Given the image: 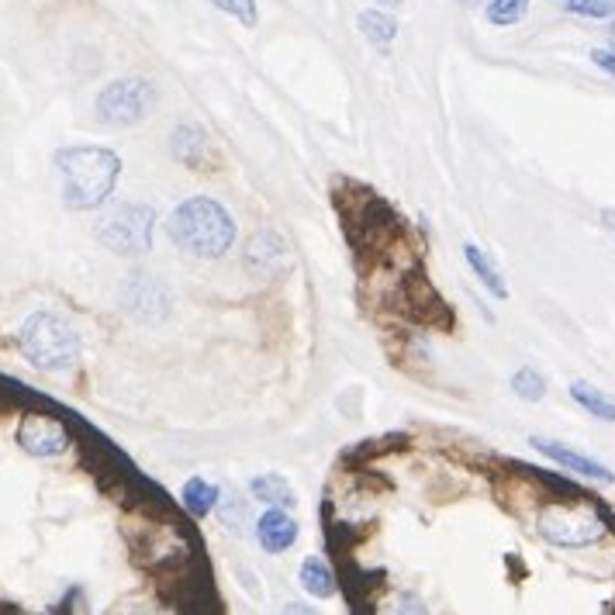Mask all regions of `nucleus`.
I'll return each mask as SVG.
<instances>
[{
    "label": "nucleus",
    "instance_id": "nucleus-1",
    "mask_svg": "<svg viewBox=\"0 0 615 615\" xmlns=\"http://www.w3.org/2000/svg\"><path fill=\"white\" fill-rule=\"evenodd\" d=\"M56 167L63 173V201L73 211H94L101 208L121 177L118 152L104 145H67L56 152Z\"/></svg>",
    "mask_w": 615,
    "mask_h": 615
},
{
    "label": "nucleus",
    "instance_id": "nucleus-2",
    "mask_svg": "<svg viewBox=\"0 0 615 615\" xmlns=\"http://www.w3.org/2000/svg\"><path fill=\"white\" fill-rule=\"evenodd\" d=\"M167 232L188 256L219 260L235 242V219L214 198L201 194V198H188L170 214Z\"/></svg>",
    "mask_w": 615,
    "mask_h": 615
},
{
    "label": "nucleus",
    "instance_id": "nucleus-3",
    "mask_svg": "<svg viewBox=\"0 0 615 615\" xmlns=\"http://www.w3.org/2000/svg\"><path fill=\"white\" fill-rule=\"evenodd\" d=\"M18 346L21 353L32 360L39 371H70V366L80 360V335L77 329L59 319L52 312H36L28 315L18 329Z\"/></svg>",
    "mask_w": 615,
    "mask_h": 615
},
{
    "label": "nucleus",
    "instance_id": "nucleus-4",
    "mask_svg": "<svg viewBox=\"0 0 615 615\" xmlns=\"http://www.w3.org/2000/svg\"><path fill=\"white\" fill-rule=\"evenodd\" d=\"M608 522L602 508L588 498H564L561 505H546L540 512V536L553 546H595L608 536Z\"/></svg>",
    "mask_w": 615,
    "mask_h": 615
},
{
    "label": "nucleus",
    "instance_id": "nucleus-5",
    "mask_svg": "<svg viewBox=\"0 0 615 615\" xmlns=\"http://www.w3.org/2000/svg\"><path fill=\"white\" fill-rule=\"evenodd\" d=\"M152 229H157V211L149 204H118L101 219L98 239L118 256H142L152 250Z\"/></svg>",
    "mask_w": 615,
    "mask_h": 615
},
{
    "label": "nucleus",
    "instance_id": "nucleus-6",
    "mask_svg": "<svg viewBox=\"0 0 615 615\" xmlns=\"http://www.w3.org/2000/svg\"><path fill=\"white\" fill-rule=\"evenodd\" d=\"M157 87H152L145 77H125L108 83L98 94V118L111 129H129L139 125V121L157 108Z\"/></svg>",
    "mask_w": 615,
    "mask_h": 615
},
{
    "label": "nucleus",
    "instance_id": "nucleus-7",
    "mask_svg": "<svg viewBox=\"0 0 615 615\" xmlns=\"http://www.w3.org/2000/svg\"><path fill=\"white\" fill-rule=\"evenodd\" d=\"M397 308L425 329H450L453 325V308L440 298V291L425 281L422 270H412L402 288H397Z\"/></svg>",
    "mask_w": 615,
    "mask_h": 615
},
{
    "label": "nucleus",
    "instance_id": "nucleus-8",
    "mask_svg": "<svg viewBox=\"0 0 615 615\" xmlns=\"http://www.w3.org/2000/svg\"><path fill=\"white\" fill-rule=\"evenodd\" d=\"M18 443L24 453H32V456H59V453H67L70 446V433H67V425L52 419V415H39V412H28L18 425Z\"/></svg>",
    "mask_w": 615,
    "mask_h": 615
},
{
    "label": "nucleus",
    "instance_id": "nucleus-9",
    "mask_svg": "<svg viewBox=\"0 0 615 615\" xmlns=\"http://www.w3.org/2000/svg\"><path fill=\"white\" fill-rule=\"evenodd\" d=\"M170 149H173L177 163H183L188 170H201V173L219 170V149H214L211 135L201 125H180L173 132Z\"/></svg>",
    "mask_w": 615,
    "mask_h": 615
},
{
    "label": "nucleus",
    "instance_id": "nucleus-10",
    "mask_svg": "<svg viewBox=\"0 0 615 615\" xmlns=\"http://www.w3.org/2000/svg\"><path fill=\"white\" fill-rule=\"evenodd\" d=\"M530 446H533L536 453H543L546 460H553L557 467L571 471V474L592 477V481H598V484H615V474H612L605 464H598V460L584 456V453H577V450H571V446H564V443H553V440H543V436H530Z\"/></svg>",
    "mask_w": 615,
    "mask_h": 615
},
{
    "label": "nucleus",
    "instance_id": "nucleus-11",
    "mask_svg": "<svg viewBox=\"0 0 615 615\" xmlns=\"http://www.w3.org/2000/svg\"><path fill=\"white\" fill-rule=\"evenodd\" d=\"M245 263H250L253 273H263V276H276L281 270L291 266V250L284 235H276L270 229L256 232L250 239V245H245Z\"/></svg>",
    "mask_w": 615,
    "mask_h": 615
},
{
    "label": "nucleus",
    "instance_id": "nucleus-12",
    "mask_svg": "<svg viewBox=\"0 0 615 615\" xmlns=\"http://www.w3.org/2000/svg\"><path fill=\"white\" fill-rule=\"evenodd\" d=\"M256 540L266 553H284L298 543V522L288 508L270 505L260 518H256Z\"/></svg>",
    "mask_w": 615,
    "mask_h": 615
},
{
    "label": "nucleus",
    "instance_id": "nucleus-13",
    "mask_svg": "<svg viewBox=\"0 0 615 615\" xmlns=\"http://www.w3.org/2000/svg\"><path fill=\"white\" fill-rule=\"evenodd\" d=\"M464 260H467V266L474 270L477 281L487 288V294H491V298H498V301H505V298H508V284H505L502 270L495 266V260H491L477 242H464Z\"/></svg>",
    "mask_w": 615,
    "mask_h": 615
},
{
    "label": "nucleus",
    "instance_id": "nucleus-14",
    "mask_svg": "<svg viewBox=\"0 0 615 615\" xmlns=\"http://www.w3.org/2000/svg\"><path fill=\"white\" fill-rule=\"evenodd\" d=\"M180 502H183V508H188L191 518H208L214 508H219L222 491L204 477H191V481H183V487H180Z\"/></svg>",
    "mask_w": 615,
    "mask_h": 615
},
{
    "label": "nucleus",
    "instance_id": "nucleus-15",
    "mask_svg": "<svg viewBox=\"0 0 615 615\" xmlns=\"http://www.w3.org/2000/svg\"><path fill=\"white\" fill-rule=\"evenodd\" d=\"M567 394H571V402H574L577 409H584L588 415H595V419H602V422H615V397L605 394V391H598L595 384L574 381V384L567 387Z\"/></svg>",
    "mask_w": 615,
    "mask_h": 615
},
{
    "label": "nucleus",
    "instance_id": "nucleus-16",
    "mask_svg": "<svg viewBox=\"0 0 615 615\" xmlns=\"http://www.w3.org/2000/svg\"><path fill=\"white\" fill-rule=\"evenodd\" d=\"M250 491H253V498H256V502H266V505L291 508V505L298 502L291 481H288L284 474H276V471H270V474H256V477L250 481Z\"/></svg>",
    "mask_w": 615,
    "mask_h": 615
},
{
    "label": "nucleus",
    "instance_id": "nucleus-17",
    "mask_svg": "<svg viewBox=\"0 0 615 615\" xmlns=\"http://www.w3.org/2000/svg\"><path fill=\"white\" fill-rule=\"evenodd\" d=\"M301 588L315 598H332L335 588H340V577L332 574V567L322 557H308L301 564Z\"/></svg>",
    "mask_w": 615,
    "mask_h": 615
},
{
    "label": "nucleus",
    "instance_id": "nucleus-18",
    "mask_svg": "<svg viewBox=\"0 0 615 615\" xmlns=\"http://www.w3.org/2000/svg\"><path fill=\"white\" fill-rule=\"evenodd\" d=\"M360 32L371 39L374 49L384 52L397 39V21L391 14H384V11H363L360 14Z\"/></svg>",
    "mask_w": 615,
    "mask_h": 615
},
{
    "label": "nucleus",
    "instance_id": "nucleus-19",
    "mask_svg": "<svg viewBox=\"0 0 615 615\" xmlns=\"http://www.w3.org/2000/svg\"><path fill=\"white\" fill-rule=\"evenodd\" d=\"M530 4L533 0H487L484 14L495 28H512V24H518L522 18H526Z\"/></svg>",
    "mask_w": 615,
    "mask_h": 615
},
{
    "label": "nucleus",
    "instance_id": "nucleus-20",
    "mask_svg": "<svg viewBox=\"0 0 615 615\" xmlns=\"http://www.w3.org/2000/svg\"><path fill=\"white\" fill-rule=\"evenodd\" d=\"M512 391H515V397H522V402H543L546 377L540 371H533V366H522V371H515V377H512Z\"/></svg>",
    "mask_w": 615,
    "mask_h": 615
},
{
    "label": "nucleus",
    "instance_id": "nucleus-21",
    "mask_svg": "<svg viewBox=\"0 0 615 615\" xmlns=\"http://www.w3.org/2000/svg\"><path fill=\"white\" fill-rule=\"evenodd\" d=\"M564 11L577 14V18L608 21V18H615V0H564Z\"/></svg>",
    "mask_w": 615,
    "mask_h": 615
},
{
    "label": "nucleus",
    "instance_id": "nucleus-22",
    "mask_svg": "<svg viewBox=\"0 0 615 615\" xmlns=\"http://www.w3.org/2000/svg\"><path fill=\"white\" fill-rule=\"evenodd\" d=\"M214 8L219 11H225V14H232L239 24H245V28H253L256 21H260V11H256V0H211Z\"/></svg>",
    "mask_w": 615,
    "mask_h": 615
},
{
    "label": "nucleus",
    "instance_id": "nucleus-23",
    "mask_svg": "<svg viewBox=\"0 0 615 615\" xmlns=\"http://www.w3.org/2000/svg\"><path fill=\"white\" fill-rule=\"evenodd\" d=\"M592 63L598 70H605L608 77H615V46L612 49H592Z\"/></svg>",
    "mask_w": 615,
    "mask_h": 615
},
{
    "label": "nucleus",
    "instance_id": "nucleus-24",
    "mask_svg": "<svg viewBox=\"0 0 615 615\" xmlns=\"http://www.w3.org/2000/svg\"><path fill=\"white\" fill-rule=\"evenodd\" d=\"M602 225L615 235V208H602Z\"/></svg>",
    "mask_w": 615,
    "mask_h": 615
},
{
    "label": "nucleus",
    "instance_id": "nucleus-25",
    "mask_svg": "<svg viewBox=\"0 0 615 615\" xmlns=\"http://www.w3.org/2000/svg\"><path fill=\"white\" fill-rule=\"evenodd\" d=\"M608 21H612V24H608V42L615 46V18H608Z\"/></svg>",
    "mask_w": 615,
    "mask_h": 615
},
{
    "label": "nucleus",
    "instance_id": "nucleus-26",
    "mask_svg": "<svg viewBox=\"0 0 615 615\" xmlns=\"http://www.w3.org/2000/svg\"><path fill=\"white\" fill-rule=\"evenodd\" d=\"M460 4H474V0H460Z\"/></svg>",
    "mask_w": 615,
    "mask_h": 615
},
{
    "label": "nucleus",
    "instance_id": "nucleus-27",
    "mask_svg": "<svg viewBox=\"0 0 615 615\" xmlns=\"http://www.w3.org/2000/svg\"><path fill=\"white\" fill-rule=\"evenodd\" d=\"M381 4H394V0H381Z\"/></svg>",
    "mask_w": 615,
    "mask_h": 615
}]
</instances>
